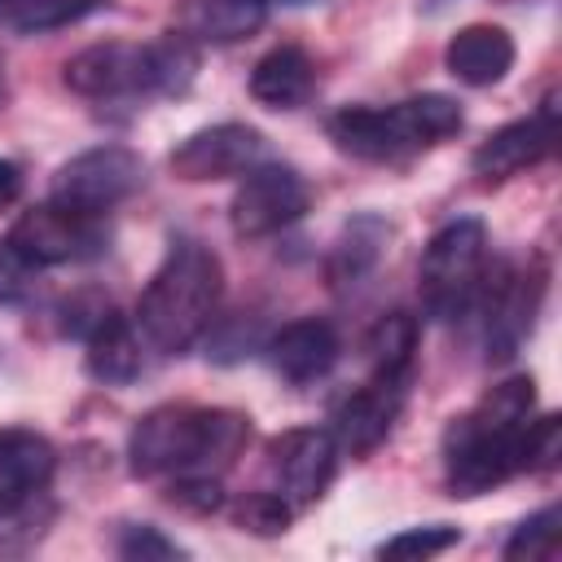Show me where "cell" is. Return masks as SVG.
Instances as JSON below:
<instances>
[{"mask_svg":"<svg viewBox=\"0 0 562 562\" xmlns=\"http://www.w3.org/2000/svg\"><path fill=\"white\" fill-rule=\"evenodd\" d=\"M61 79L83 101H149V97H184L198 79V44L184 31H167L162 40L132 44L105 40L79 48Z\"/></svg>","mask_w":562,"mask_h":562,"instance_id":"4","label":"cell"},{"mask_svg":"<svg viewBox=\"0 0 562 562\" xmlns=\"http://www.w3.org/2000/svg\"><path fill=\"white\" fill-rule=\"evenodd\" d=\"M487 268V224L479 215L448 220L422 250L417 263V294L422 307L435 321H461L470 316V303L479 294Z\"/></svg>","mask_w":562,"mask_h":562,"instance_id":"6","label":"cell"},{"mask_svg":"<svg viewBox=\"0 0 562 562\" xmlns=\"http://www.w3.org/2000/svg\"><path fill=\"white\" fill-rule=\"evenodd\" d=\"M57 470V448L26 426H0V487H40Z\"/></svg>","mask_w":562,"mask_h":562,"instance_id":"23","label":"cell"},{"mask_svg":"<svg viewBox=\"0 0 562 562\" xmlns=\"http://www.w3.org/2000/svg\"><path fill=\"white\" fill-rule=\"evenodd\" d=\"M83 369L101 386H127V382H136L140 369H145L140 329L127 316H119L114 307H105L92 321V329L83 334Z\"/></svg>","mask_w":562,"mask_h":562,"instance_id":"17","label":"cell"},{"mask_svg":"<svg viewBox=\"0 0 562 562\" xmlns=\"http://www.w3.org/2000/svg\"><path fill=\"white\" fill-rule=\"evenodd\" d=\"M250 443V417L206 404H158L136 417L127 435V465L136 479L220 474Z\"/></svg>","mask_w":562,"mask_h":562,"instance_id":"2","label":"cell"},{"mask_svg":"<svg viewBox=\"0 0 562 562\" xmlns=\"http://www.w3.org/2000/svg\"><path fill=\"white\" fill-rule=\"evenodd\" d=\"M316 88V66L299 44L268 48L250 70V97L268 110H299Z\"/></svg>","mask_w":562,"mask_h":562,"instance_id":"20","label":"cell"},{"mask_svg":"<svg viewBox=\"0 0 562 562\" xmlns=\"http://www.w3.org/2000/svg\"><path fill=\"white\" fill-rule=\"evenodd\" d=\"M553 145H558V97L549 92L536 114L514 119V123L496 127L492 136H483L479 149L470 154V167L479 180L501 184V180H514L527 167L544 162L553 154Z\"/></svg>","mask_w":562,"mask_h":562,"instance_id":"13","label":"cell"},{"mask_svg":"<svg viewBox=\"0 0 562 562\" xmlns=\"http://www.w3.org/2000/svg\"><path fill=\"white\" fill-rule=\"evenodd\" d=\"M514 35L505 26H492V22H470L461 26L448 48H443V66L452 79H461L465 88H492L501 83L509 70H514Z\"/></svg>","mask_w":562,"mask_h":562,"instance_id":"16","label":"cell"},{"mask_svg":"<svg viewBox=\"0 0 562 562\" xmlns=\"http://www.w3.org/2000/svg\"><path fill=\"white\" fill-rule=\"evenodd\" d=\"M22 198V167L13 158H0V206H13Z\"/></svg>","mask_w":562,"mask_h":562,"instance_id":"32","label":"cell"},{"mask_svg":"<svg viewBox=\"0 0 562 562\" xmlns=\"http://www.w3.org/2000/svg\"><path fill=\"white\" fill-rule=\"evenodd\" d=\"M338 329L321 316H299L290 325H281L272 338H268V360L272 369L294 382V386H307V382H321L334 364H338Z\"/></svg>","mask_w":562,"mask_h":562,"instance_id":"15","label":"cell"},{"mask_svg":"<svg viewBox=\"0 0 562 562\" xmlns=\"http://www.w3.org/2000/svg\"><path fill=\"white\" fill-rule=\"evenodd\" d=\"M268 22V0H180L176 31L193 44H237Z\"/></svg>","mask_w":562,"mask_h":562,"instance_id":"19","label":"cell"},{"mask_svg":"<svg viewBox=\"0 0 562 562\" xmlns=\"http://www.w3.org/2000/svg\"><path fill=\"white\" fill-rule=\"evenodd\" d=\"M386 241H391V224L378 211L351 215L338 228V237H334V246L325 255V281H329V290H356L364 277H373L378 263H382V255H386Z\"/></svg>","mask_w":562,"mask_h":562,"instance_id":"18","label":"cell"},{"mask_svg":"<svg viewBox=\"0 0 562 562\" xmlns=\"http://www.w3.org/2000/svg\"><path fill=\"white\" fill-rule=\"evenodd\" d=\"M110 0H0L4 9V22L22 35H44V31H57V26H70L97 9H105Z\"/></svg>","mask_w":562,"mask_h":562,"instance_id":"24","label":"cell"},{"mask_svg":"<svg viewBox=\"0 0 562 562\" xmlns=\"http://www.w3.org/2000/svg\"><path fill=\"white\" fill-rule=\"evenodd\" d=\"M40 285V263H31L9 237H0V303H22Z\"/></svg>","mask_w":562,"mask_h":562,"instance_id":"31","label":"cell"},{"mask_svg":"<svg viewBox=\"0 0 562 562\" xmlns=\"http://www.w3.org/2000/svg\"><path fill=\"white\" fill-rule=\"evenodd\" d=\"M536 417V378L514 373L496 382L474 408L443 430V479L452 496H483L522 474V439Z\"/></svg>","mask_w":562,"mask_h":562,"instance_id":"1","label":"cell"},{"mask_svg":"<svg viewBox=\"0 0 562 562\" xmlns=\"http://www.w3.org/2000/svg\"><path fill=\"white\" fill-rule=\"evenodd\" d=\"M140 184H145L140 154H132L127 145H92L57 167L48 198L70 211H83V215H105L119 202H127Z\"/></svg>","mask_w":562,"mask_h":562,"instance_id":"8","label":"cell"},{"mask_svg":"<svg viewBox=\"0 0 562 562\" xmlns=\"http://www.w3.org/2000/svg\"><path fill=\"white\" fill-rule=\"evenodd\" d=\"M268 479H272V492H281L294 509H307L316 505L334 474H338V443L329 430L321 426H294V430H281L277 439H268Z\"/></svg>","mask_w":562,"mask_h":562,"instance_id":"12","label":"cell"},{"mask_svg":"<svg viewBox=\"0 0 562 562\" xmlns=\"http://www.w3.org/2000/svg\"><path fill=\"white\" fill-rule=\"evenodd\" d=\"M119 558H127V562H167V558H189V549L176 544L171 536H162L149 522H127L119 531Z\"/></svg>","mask_w":562,"mask_h":562,"instance_id":"29","label":"cell"},{"mask_svg":"<svg viewBox=\"0 0 562 562\" xmlns=\"http://www.w3.org/2000/svg\"><path fill=\"white\" fill-rule=\"evenodd\" d=\"M268 4H272V0H268ZM281 4H307V0H281Z\"/></svg>","mask_w":562,"mask_h":562,"instance_id":"33","label":"cell"},{"mask_svg":"<svg viewBox=\"0 0 562 562\" xmlns=\"http://www.w3.org/2000/svg\"><path fill=\"white\" fill-rule=\"evenodd\" d=\"M465 123L461 105L443 92L404 97L395 105H342L325 119L329 140L364 162H400L413 158L448 136H457Z\"/></svg>","mask_w":562,"mask_h":562,"instance_id":"5","label":"cell"},{"mask_svg":"<svg viewBox=\"0 0 562 562\" xmlns=\"http://www.w3.org/2000/svg\"><path fill=\"white\" fill-rule=\"evenodd\" d=\"M9 241L40 268L83 263V259H97L110 250V224H105V215H83V211H70L48 198L44 206H31L13 220Z\"/></svg>","mask_w":562,"mask_h":562,"instance_id":"9","label":"cell"},{"mask_svg":"<svg viewBox=\"0 0 562 562\" xmlns=\"http://www.w3.org/2000/svg\"><path fill=\"white\" fill-rule=\"evenodd\" d=\"M0 92H4V83H0Z\"/></svg>","mask_w":562,"mask_h":562,"instance_id":"34","label":"cell"},{"mask_svg":"<svg viewBox=\"0 0 562 562\" xmlns=\"http://www.w3.org/2000/svg\"><path fill=\"white\" fill-rule=\"evenodd\" d=\"M544 263L531 259L527 268H514V263H492L483 268V281H479V294L470 303V312H479V325H483V356L492 364H505L522 351V342L531 338L536 329V316H540V303H544Z\"/></svg>","mask_w":562,"mask_h":562,"instance_id":"7","label":"cell"},{"mask_svg":"<svg viewBox=\"0 0 562 562\" xmlns=\"http://www.w3.org/2000/svg\"><path fill=\"white\" fill-rule=\"evenodd\" d=\"M233 522L250 536H285L294 522V505L281 492H246L233 505Z\"/></svg>","mask_w":562,"mask_h":562,"instance_id":"25","label":"cell"},{"mask_svg":"<svg viewBox=\"0 0 562 562\" xmlns=\"http://www.w3.org/2000/svg\"><path fill=\"white\" fill-rule=\"evenodd\" d=\"M167 505L206 518V514L224 509V483H220V474H198V470H193V474H171V483H167Z\"/></svg>","mask_w":562,"mask_h":562,"instance_id":"28","label":"cell"},{"mask_svg":"<svg viewBox=\"0 0 562 562\" xmlns=\"http://www.w3.org/2000/svg\"><path fill=\"white\" fill-rule=\"evenodd\" d=\"M57 522V501L48 483L40 487H0V553H22L48 536Z\"/></svg>","mask_w":562,"mask_h":562,"instance_id":"21","label":"cell"},{"mask_svg":"<svg viewBox=\"0 0 562 562\" xmlns=\"http://www.w3.org/2000/svg\"><path fill=\"white\" fill-rule=\"evenodd\" d=\"M369 351V378L408 386L413 378V356H417V316L408 312H386L364 338Z\"/></svg>","mask_w":562,"mask_h":562,"instance_id":"22","label":"cell"},{"mask_svg":"<svg viewBox=\"0 0 562 562\" xmlns=\"http://www.w3.org/2000/svg\"><path fill=\"white\" fill-rule=\"evenodd\" d=\"M220 299H224L220 255L198 237H171L162 263L154 268V277L136 299V329L154 351L180 356L211 329Z\"/></svg>","mask_w":562,"mask_h":562,"instance_id":"3","label":"cell"},{"mask_svg":"<svg viewBox=\"0 0 562 562\" xmlns=\"http://www.w3.org/2000/svg\"><path fill=\"white\" fill-rule=\"evenodd\" d=\"M558 522H562V509L558 505H544L536 509L531 518H522L514 527V536L505 540V558H549L558 549Z\"/></svg>","mask_w":562,"mask_h":562,"instance_id":"27","label":"cell"},{"mask_svg":"<svg viewBox=\"0 0 562 562\" xmlns=\"http://www.w3.org/2000/svg\"><path fill=\"white\" fill-rule=\"evenodd\" d=\"M404 391L408 386H395V382H378L369 378L364 386H356L351 395H342L334 404V443L338 452H351V457H369L386 443L400 408H404Z\"/></svg>","mask_w":562,"mask_h":562,"instance_id":"14","label":"cell"},{"mask_svg":"<svg viewBox=\"0 0 562 562\" xmlns=\"http://www.w3.org/2000/svg\"><path fill=\"white\" fill-rule=\"evenodd\" d=\"M312 202V189L307 180L285 167V162H259L255 171L241 176L233 202H228V228L241 237V241H255V237H268V233H281L285 224H294Z\"/></svg>","mask_w":562,"mask_h":562,"instance_id":"10","label":"cell"},{"mask_svg":"<svg viewBox=\"0 0 562 562\" xmlns=\"http://www.w3.org/2000/svg\"><path fill=\"white\" fill-rule=\"evenodd\" d=\"M457 540H461V527H452V522L404 527V531H395L391 540L378 544V558H400V562H408V558H435V553L452 549Z\"/></svg>","mask_w":562,"mask_h":562,"instance_id":"26","label":"cell"},{"mask_svg":"<svg viewBox=\"0 0 562 562\" xmlns=\"http://www.w3.org/2000/svg\"><path fill=\"white\" fill-rule=\"evenodd\" d=\"M268 158V140L259 127L250 123H211L189 132L184 140H176V149L167 154V167L176 180L189 184H206V180H233L255 171Z\"/></svg>","mask_w":562,"mask_h":562,"instance_id":"11","label":"cell"},{"mask_svg":"<svg viewBox=\"0 0 562 562\" xmlns=\"http://www.w3.org/2000/svg\"><path fill=\"white\" fill-rule=\"evenodd\" d=\"M558 457H562V422L553 413L531 417L522 439V474H544L558 465Z\"/></svg>","mask_w":562,"mask_h":562,"instance_id":"30","label":"cell"}]
</instances>
